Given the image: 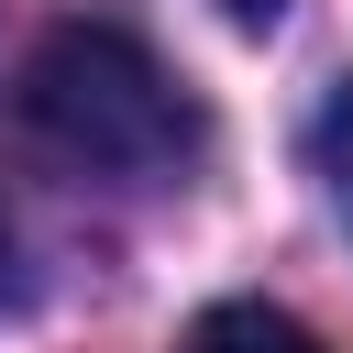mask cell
<instances>
[{"label":"cell","mask_w":353,"mask_h":353,"mask_svg":"<svg viewBox=\"0 0 353 353\" xmlns=\"http://www.w3.org/2000/svg\"><path fill=\"white\" fill-rule=\"evenodd\" d=\"M22 121L55 154L110 165V176H154V165H176L199 143L188 88L165 77V55L132 22H55L22 55Z\"/></svg>","instance_id":"obj_1"},{"label":"cell","mask_w":353,"mask_h":353,"mask_svg":"<svg viewBox=\"0 0 353 353\" xmlns=\"http://www.w3.org/2000/svg\"><path fill=\"white\" fill-rule=\"evenodd\" d=\"M188 353H331V342L298 309H276V298H221V309H199Z\"/></svg>","instance_id":"obj_2"},{"label":"cell","mask_w":353,"mask_h":353,"mask_svg":"<svg viewBox=\"0 0 353 353\" xmlns=\"http://www.w3.org/2000/svg\"><path fill=\"white\" fill-rule=\"evenodd\" d=\"M320 176H331V199H342V221H353V77H342L331 110H320Z\"/></svg>","instance_id":"obj_3"},{"label":"cell","mask_w":353,"mask_h":353,"mask_svg":"<svg viewBox=\"0 0 353 353\" xmlns=\"http://www.w3.org/2000/svg\"><path fill=\"white\" fill-rule=\"evenodd\" d=\"M221 11H232V22H243V33H265V22H276V11H287V0H221Z\"/></svg>","instance_id":"obj_4"},{"label":"cell","mask_w":353,"mask_h":353,"mask_svg":"<svg viewBox=\"0 0 353 353\" xmlns=\"http://www.w3.org/2000/svg\"><path fill=\"white\" fill-rule=\"evenodd\" d=\"M0 287H11V221H0Z\"/></svg>","instance_id":"obj_5"}]
</instances>
